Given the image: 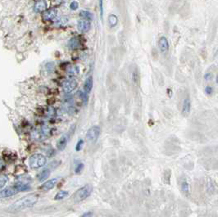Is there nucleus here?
Returning a JSON list of instances; mask_svg holds the SVG:
<instances>
[{
	"label": "nucleus",
	"instance_id": "1",
	"mask_svg": "<svg viewBox=\"0 0 218 217\" xmlns=\"http://www.w3.org/2000/svg\"><path fill=\"white\" fill-rule=\"evenodd\" d=\"M38 195L29 194L26 197L21 198L14 203H12L11 206L8 208V211L10 212H17L25 210L26 208H30L33 206L38 201Z\"/></svg>",
	"mask_w": 218,
	"mask_h": 217
},
{
	"label": "nucleus",
	"instance_id": "2",
	"mask_svg": "<svg viewBox=\"0 0 218 217\" xmlns=\"http://www.w3.org/2000/svg\"><path fill=\"white\" fill-rule=\"evenodd\" d=\"M93 188L90 184H87L81 189H80L73 196V200L75 202H80L81 201L85 200L91 194Z\"/></svg>",
	"mask_w": 218,
	"mask_h": 217
},
{
	"label": "nucleus",
	"instance_id": "3",
	"mask_svg": "<svg viewBox=\"0 0 218 217\" xmlns=\"http://www.w3.org/2000/svg\"><path fill=\"white\" fill-rule=\"evenodd\" d=\"M46 163V157L42 154H34L29 159V165L32 169H39L44 167Z\"/></svg>",
	"mask_w": 218,
	"mask_h": 217
},
{
	"label": "nucleus",
	"instance_id": "4",
	"mask_svg": "<svg viewBox=\"0 0 218 217\" xmlns=\"http://www.w3.org/2000/svg\"><path fill=\"white\" fill-rule=\"evenodd\" d=\"M100 127L98 125H94L92 126L89 130L87 131L86 136L85 138L87 139V141L89 143H94L97 141V139L99 138V135H100Z\"/></svg>",
	"mask_w": 218,
	"mask_h": 217
},
{
	"label": "nucleus",
	"instance_id": "5",
	"mask_svg": "<svg viewBox=\"0 0 218 217\" xmlns=\"http://www.w3.org/2000/svg\"><path fill=\"white\" fill-rule=\"evenodd\" d=\"M77 86V82L75 79H67L65 81L63 82L62 84V88H63V90L66 93H70L71 92L76 88Z\"/></svg>",
	"mask_w": 218,
	"mask_h": 217
},
{
	"label": "nucleus",
	"instance_id": "6",
	"mask_svg": "<svg viewBox=\"0 0 218 217\" xmlns=\"http://www.w3.org/2000/svg\"><path fill=\"white\" fill-rule=\"evenodd\" d=\"M90 22L87 20H80L78 21V24H77V29L80 32H82V33H85V32H87V31H89L90 29Z\"/></svg>",
	"mask_w": 218,
	"mask_h": 217
},
{
	"label": "nucleus",
	"instance_id": "7",
	"mask_svg": "<svg viewBox=\"0 0 218 217\" xmlns=\"http://www.w3.org/2000/svg\"><path fill=\"white\" fill-rule=\"evenodd\" d=\"M57 15V10L56 8L48 9L43 13V18L45 21L54 20Z\"/></svg>",
	"mask_w": 218,
	"mask_h": 217
},
{
	"label": "nucleus",
	"instance_id": "8",
	"mask_svg": "<svg viewBox=\"0 0 218 217\" xmlns=\"http://www.w3.org/2000/svg\"><path fill=\"white\" fill-rule=\"evenodd\" d=\"M57 182V179H52V180H48L47 182L43 184L42 186L40 187V190H42V191H48V190H51L52 189H54L55 185H56V183Z\"/></svg>",
	"mask_w": 218,
	"mask_h": 217
},
{
	"label": "nucleus",
	"instance_id": "9",
	"mask_svg": "<svg viewBox=\"0 0 218 217\" xmlns=\"http://www.w3.org/2000/svg\"><path fill=\"white\" fill-rule=\"evenodd\" d=\"M158 47L161 53H166L169 49V43L166 37L162 36L159 39Z\"/></svg>",
	"mask_w": 218,
	"mask_h": 217
},
{
	"label": "nucleus",
	"instance_id": "10",
	"mask_svg": "<svg viewBox=\"0 0 218 217\" xmlns=\"http://www.w3.org/2000/svg\"><path fill=\"white\" fill-rule=\"evenodd\" d=\"M47 8V3L45 0H39L34 5V11L35 12H41L45 11Z\"/></svg>",
	"mask_w": 218,
	"mask_h": 217
},
{
	"label": "nucleus",
	"instance_id": "11",
	"mask_svg": "<svg viewBox=\"0 0 218 217\" xmlns=\"http://www.w3.org/2000/svg\"><path fill=\"white\" fill-rule=\"evenodd\" d=\"M17 189H15V187H8L7 189H3V191L0 192L1 197H9L13 196V195L17 194Z\"/></svg>",
	"mask_w": 218,
	"mask_h": 217
},
{
	"label": "nucleus",
	"instance_id": "12",
	"mask_svg": "<svg viewBox=\"0 0 218 217\" xmlns=\"http://www.w3.org/2000/svg\"><path fill=\"white\" fill-rule=\"evenodd\" d=\"M67 141H68L67 136V135L62 136V137L58 139V141H57V149L59 150V151H62V150L65 149L66 146H67Z\"/></svg>",
	"mask_w": 218,
	"mask_h": 217
},
{
	"label": "nucleus",
	"instance_id": "13",
	"mask_svg": "<svg viewBox=\"0 0 218 217\" xmlns=\"http://www.w3.org/2000/svg\"><path fill=\"white\" fill-rule=\"evenodd\" d=\"M92 88H93V78L89 76L87 79H85V84H84V90L86 94H88L91 92L92 90Z\"/></svg>",
	"mask_w": 218,
	"mask_h": 217
},
{
	"label": "nucleus",
	"instance_id": "14",
	"mask_svg": "<svg viewBox=\"0 0 218 217\" xmlns=\"http://www.w3.org/2000/svg\"><path fill=\"white\" fill-rule=\"evenodd\" d=\"M191 108V102L189 99H185L183 102V106H182V113L184 116H188L190 112Z\"/></svg>",
	"mask_w": 218,
	"mask_h": 217
},
{
	"label": "nucleus",
	"instance_id": "15",
	"mask_svg": "<svg viewBox=\"0 0 218 217\" xmlns=\"http://www.w3.org/2000/svg\"><path fill=\"white\" fill-rule=\"evenodd\" d=\"M15 189H17V192H20V191H26V190H28L30 189V187H29L28 183H25V182H20V183H17L15 185Z\"/></svg>",
	"mask_w": 218,
	"mask_h": 217
},
{
	"label": "nucleus",
	"instance_id": "16",
	"mask_svg": "<svg viewBox=\"0 0 218 217\" xmlns=\"http://www.w3.org/2000/svg\"><path fill=\"white\" fill-rule=\"evenodd\" d=\"M49 175H50V171L48 170H44L43 171L40 172V174L37 175V179L40 182H43L44 180H45L46 179H48Z\"/></svg>",
	"mask_w": 218,
	"mask_h": 217
},
{
	"label": "nucleus",
	"instance_id": "17",
	"mask_svg": "<svg viewBox=\"0 0 218 217\" xmlns=\"http://www.w3.org/2000/svg\"><path fill=\"white\" fill-rule=\"evenodd\" d=\"M80 17H82L84 20H87V21L93 20V14L88 11H80Z\"/></svg>",
	"mask_w": 218,
	"mask_h": 217
},
{
	"label": "nucleus",
	"instance_id": "18",
	"mask_svg": "<svg viewBox=\"0 0 218 217\" xmlns=\"http://www.w3.org/2000/svg\"><path fill=\"white\" fill-rule=\"evenodd\" d=\"M108 23L111 25V27H115L118 23V18L116 15L110 14L108 17Z\"/></svg>",
	"mask_w": 218,
	"mask_h": 217
},
{
	"label": "nucleus",
	"instance_id": "19",
	"mask_svg": "<svg viewBox=\"0 0 218 217\" xmlns=\"http://www.w3.org/2000/svg\"><path fill=\"white\" fill-rule=\"evenodd\" d=\"M68 44H69V47L71 49H76V48H77L80 46V41L77 38H72V39L70 40Z\"/></svg>",
	"mask_w": 218,
	"mask_h": 217
},
{
	"label": "nucleus",
	"instance_id": "20",
	"mask_svg": "<svg viewBox=\"0 0 218 217\" xmlns=\"http://www.w3.org/2000/svg\"><path fill=\"white\" fill-rule=\"evenodd\" d=\"M80 69L77 66H69L67 69V74L71 75V76H76L79 74Z\"/></svg>",
	"mask_w": 218,
	"mask_h": 217
},
{
	"label": "nucleus",
	"instance_id": "21",
	"mask_svg": "<svg viewBox=\"0 0 218 217\" xmlns=\"http://www.w3.org/2000/svg\"><path fill=\"white\" fill-rule=\"evenodd\" d=\"M68 22V18L67 17H60L57 18V20L55 21L54 25H57V26H61V25H66Z\"/></svg>",
	"mask_w": 218,
	"mask_h": 217
},
{
	"label": "nucleus",
	"instance_id": "22",
	"mask_svg": "<svg viewBox=\"0 0 218 217\" xmlns=\"http://www.w3.org/2000/svg\"><path fill=\"white\" fill-rule=\"evenodd\" d=\"M68 196V192L67 191H60L56 194V196L54 197L55 200H62L63 198H65L66 197Z\"/></svg>",
	"mask_w": 218,
	"mask_h": 217
},
{
	"label": "nucleus",
	"instance_id": "23",
	"mask_svg": "<svg viewBox=\"0 0 218 217\" xmlns=\"http://www.w3.org/2000/svg\"><path fill=\"white\" fill-rule=\"evenodd\" d=\"M8 181V177L4 174H0V189L5 186L7 182Z\"/></svg>",
	"mask_w": 218,
	"mask_h": 217
},
{
	"label": "nucleus",
	"instance_id": "24",
	"mask_svg": "<svg viewBox=\"0 0 218 217\" xmlns=\"http://www.w3.org/2000/svg\"><path fill=\"white\" fill-rule=\"evenodd\" d=\"M99 9H100V17L102 20L103 18V0H99Z\"/></svg>",
	"mask_w": 218,
	"mask_h": 217
},
{
	"label": "nucleus",
	"instance_id": "25",
	"mask_svg": "<svg viewBox=\"0 0 218 217\" xmlns=\"http://www.w3.org/2000/svg\"><path fill=\"white\" fill-rule=\"evenodd\" d=\"M78 8H79V3L77 1H72L70 4V8L73 11H76V9H78Z\"/></svg>",
	"mask_w": 218,
	"mask_h": 217
},
{
	"label": "nucleus",
	"instance_id": "26",
	"mask_svg": "<svg viewBox=\"0 0 218 217\" xmlns=\"http://www.w3.org/2000/svg\"><path fill=\"white\" fill-rule=\"evenodd\" d=\"M83 144H84V140H82V139H80L79 141H78V143H77L76 146V151L79 152V151H80V150L82 149Z\"/></svg>",
	"mask_w": 218,
	"mask_h": 217
},
{
	"label": "nucleus",
	"instance_id": "27",
	"mask_svg": "<svg viewBox=\"0 0 218 217\" xmlns=\"http://www.w3.org/2000/svg\"><path fill=\"white\" fill-rule=\"evenodd\" d=\"M181 189L184 193L189 192V184L187 183L186 181H184L181 184Z\"/></svg>",
	"mask_w": 218,
	"mask_h": 217
},
{
	"label": "nucleus",
	"instance_id": "28",
	"mask_svg": "<svg viewBox=\"0 0 218 217\" xmlns=\"http://www.w3.org/2000/svg\"><path fill=\"white\" fill-rule=\"evenodd\" d=\"M83 168H84V165L82 163H80L79 165H77V167H76V169H75V172L76 173V174H80V172L82 171Z\"/></svg>",
	"mask_w": 218,
	"mask_h": 217
},
{
	"label": "nucleus",
	"instance_id": "29",
	"mask_svg": "<svg viewBox=\"0 0 218 217\" xmlns=\"http://www.w3.org/2000/svg\"><path fill=\"white\" fill-rule=\"evenodd\" d=\"M46 69L48 71H52L54 69V62H50L46 65Z\"/></svg>",
	"mask_w": 218,
	"mask_h": 217
},
{
	"label": "nucleus",
	"instance_id": "30",
	"mask_svg": "<svg viewBox=\"0 0 218 217\" xmlns=\"http://www.w3.org/2000/svg\"><path fill=\"white\" fill-rule=\"evenodd\" d=\"M139 79V73L137 71H134L133 72V80L134 82H137Z\"/></svg>",
	"mask_w": 218,
	"mask_h": 217
},
{
	"label": "nucleus",
	"instance_id": "31",
	"mask_svg": "<svg viewBox=\"0 0 218 217\" xmlns=\"http://www.w3.org/2000/svg\"><path fill=\"white\" fill-rule=\"evenodd\" d=\"M205 92L207 94L210 95V94H212L213 93V89L211 86H207L206 89H205Z\"/></svg>",
	"mask_w": 218,
	"mask_h": 217
},
{
	"label": "nucleus",
	"instance_id": "32",
	"mask_svg": "<svg viewBox=\"0 0 218 217\" xmlns=\"http://www.w3.org/2000/svg\"><path fill=\"white\" fill-rule=\"evenodd\" d=\"M92 215H93V213L91 212H86V213H85L84 215H81V217H91L92 216Z\"/></svg>",
	"mask_w": 218,
	"mask_h": 217
},
{
	"label": "nucleus",
	"instance_id": "33",
	"mask_svg": "<svg viewBox=\"0 0 218 217\" xmlns=\"http://www.w3.org/2000/svg\"><path fill=\"white\" fill-rule=\"evenodd\" d=\"M211 77H212V75L210 73H207L205 75V76H204V78H205V79L206 80H209V79H211Z\"/></svg>",
	"mask_w": 218,
	"mask_h": 217
},
{
	"label": "nucleus",
	"instance_id": "34",
	"mask_svg": "<svg viewBox=\"0 0 218 217\" xmlns=\"http://www.w3.org/2000/svg\"><path fill=\"white\" fill-rule=\"evenodd\" d=\"M3 161L1 160V158H0V170L3 169Z\"/></svg>",
	"mask_w": 218,
	"mask_h": 217
}]
</instances>
